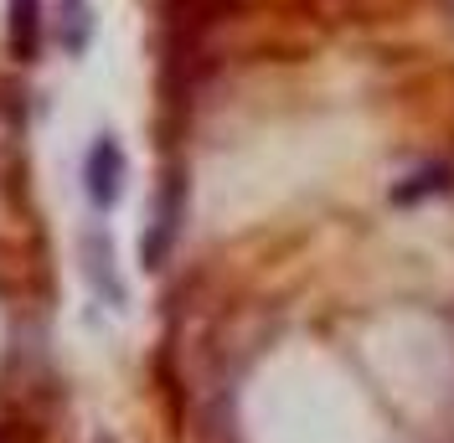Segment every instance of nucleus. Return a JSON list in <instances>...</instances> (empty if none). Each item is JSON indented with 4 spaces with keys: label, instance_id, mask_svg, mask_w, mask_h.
<instances>
[{
    "label": "nucleus",
    "instance_id": "4",
    "mask_svg": "<svg viewBox=\"0 0 454 443\" xmlns=\"http://www.w3.org/2000/svg\"><path fill=\"white\" fill-rule=\"evenodd\" d=\"M5 42H11V57H16L21 67L42 62V47H47V5H42V0H11Z\"/></svg>",
    "mask_w": 454,
    "mask_h": 443
},
{
    "label": "nucleus",
    "instance_id": "8",
    "mask_svg": "<svg viewBox=\"0 0 454 443\" xmlns=\"http://www.w3.org/2000/svg\"><path fill=\"white\" fill-rule=\"evenodd\" d=\"M93 443H114V439H109V433H98V439H93Z\"/></svg>",
    "mask_w": 454,
    "mask_h": 443
},
{
    "label": "nucleus",
    "instance_id": "2",
    "mask_svg": "<svg viewBox=\"0 0 454 443\" xmlns=\"http://www.w3.org/2000/svg\"><path fill=\"white\" fill-rule=\"evenodd\" d=\"M78 268H83V284L93 289L98 305L129 309V289H124V274H119V248H114V232L104 222H83V232H78Z\"/></svg>",
    "mask_w": 454,
    "mask_h": 443
},
{
    "label": "nucleus",
    "instance_id": "6",
    "mask_svg": "<svg viewBox=\"0 0 454 443\" xmlns=\"http://www.w3.org/2000/svg\"><path fill=\"white\" fill-rule=\"evenodd\" d=\"M454 191V166L444 160H434V166L413 170V175H403L393 186V201L397 206H413V201H428V196H450Z\"/></svg>",
    "mask_w": 454,
    "mask_h": 443
},
{
    "label": "nucleus",
    "instance_id": "5",
    "mask_svg": "<svg viewBox=\"0 0 454 443\" xmlns=\"http://www.w3.org/2000/svg\"><path fill=\"white\" fill-rule=\"evenodd\" d=\"M93 36H98L93 0H57V42H62V52L78 62V57H88Z\"/></svg>",
    "mask_w": 454,
    "mask_h": 443
},
{
    "label": "nucleus",
    "instance_id": "3",
    "mask_svg": "<svg viewBox=\"0 0 454 443\" xmlns=\"http://www.w3.org/2000/svg\"><path fill=\"white\" fill-rule=\"evenodd\" d=\"M124 175H129V160H124L119 135H114V129H98L93 144H88V155H83V196H88V206H93L98 217L119 206Z\"/></svg>",
    "mask_w": 454,
    "mask_h": 443
},
{
    "label": "nucleus",
    "instance_id": "7",
    "mask_svg": "<svg viewBox=\"0 0 454 443\" xmlns=\"http://www.w3.org/2000/svg\"><path fill=\"white\" fill-rule=\"evenodd\" d=\"M444 11H450V21H454V0H444Z\"/></svg>",
    "mask_w": 454,
    "mask_h": 443
},
{
    "label": "nucleus",
    "instance_id": "1",
    "mask_svg": "<svg viewBox=\"0 0 454 443\" xmlns=\"http://www.w3.org/2000/svg\"><path fill=\"white\" fill-rule=\"evenodd\" d=\"M181 222H186V170L170 166L160 175L155 196H150V217H145V237H140L145 274H160L170 263V253L181 243Z\"/></svg>",
    "mask_w": 454,
    "mask_h": 443
}]
</instances>
